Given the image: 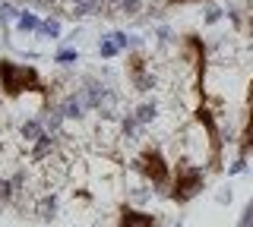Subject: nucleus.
I'll list each match as a JSON object with an SVG mask.
<instances>
[{"instance_id":"f257e3e1","label":"nucleus","mask_w":253,"mask_h":227,"mask_svg":"<svg viewBox=\"0 0 253 227\" xmlns=\"http://www.w3.org/2000/svg\"><path fill=\"white\" fill-rule=\"evenodd\" d=\"M0 95L16 101L22 95H38L42 104H51V85L42 79L32 64H16L10 57H0Z\"/></svg>"},{"instance_id":"f03ea898","label":"nucleus","mask_w":253,"mask_h":227,"mask_svg":"<svg viewBox=\"0 0 253 227\" xmlns=\"http://www.w3.org/2000/svg\"><path fill=\"white\" fill-rule=\"evenodd\" d=\"M206 186V170L200 164H190V161H177L174 164V174H171V186L168 195L174 205H190L196 195L203 193Z\"/></svg>"},{"instance_id":"7ed1b4c3","label":"nucleus","mask_w":253,"mask_h":227,"mask_svg":"<svg viewBox=\"0 0 253 227\" xmlns=\"http://www.w3.org/2000/svg\"><path fill=\"white\" fill-rule=\"evenodd\" d=\"M133 167L139 170L142 180H149L152 186H171V174H174V164H168L165 152L158 145H142Z\"/></svg>"},{"instance_id":"20e7f679","label":"nucleus","mask_w":253,"mask_h":227,"mask_svg":"<svg viewBox=\"0 0 253 227\" xmlns=\"http://www.w3.org/2000/svg\"><path fill=\"white\" fill-rule=\"evenodd\" d=\"M193 120L200 123L209 136V170H221V132H218V123L209 111V101H196V111H193Z\"/></svg>"},{"instance_id":"39448f33","label":"nucleus","mask_w":253,"mask_h":227,"mask_svg":"<svg viewBox=\"0 0 253 227\" xmlns=\"http://www.w3.org/2000/svg\"><path fill=\"white\" fill-rule=\"evenodd\" d=\"M253 155V79L247 85V101H244V123L237 132V161H247Z\"/></svg>"},{"instance_id":"423d86ee","label":"nucleus","mask_w":253,"mask_h":227,"mask_svg":"<svg viewBox=\"0 0 253 227\" xmlns=\"http://www.w3.org/2000/svg\"><path fill=\"white\" fill-rule=\"evenodd\" d=\"M158 224H162V218H158L155 211L121 205V208H117V224L114 227H158Z\"/></svg>"},{"instance_id":"0eeeda50","label":"nucleus","mask_w":253,"mask_h":227,"mask_svg":"<svg viewBox=\"0 0 253 227\" xmlns=\"http://www.w3.org/2000/svg\"><path fill=\"white\" fill-rule=\"evenodd\" d=\"M187 3H203V0H165L168 10H174V6H187Z\"/></svg>"}]
</instances>
